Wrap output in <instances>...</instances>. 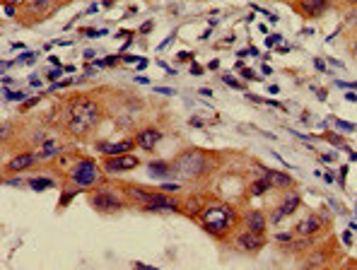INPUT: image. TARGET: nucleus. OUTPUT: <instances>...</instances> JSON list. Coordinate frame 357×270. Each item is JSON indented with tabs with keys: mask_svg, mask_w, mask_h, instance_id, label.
Wrapping results in <instances>:
<instances>
[{
	"mask_svg": "<svg viewBox=\"0 0 357 270\" xmlns=\"http://www.w3.org/2000/svg\"><path fill=\"white\" fill-rule=\"evenodd\" d=\"M101 119L97 101L92 99H73L68 109H65V126L73 135H85L94 128Z\"/></svg>",
	"mask_w": 357,
	"mask_h": 270,
	"instance_id": "obj_1",
	"label": "nucleus"
},
{
	"mask_svg": "<svg viewBox=\"0 0 357 270\" xmlns=\"http://www.w3.org/2000/svg\"><path fill=\"white\" fill-rule=\"evenodd\" d=\"M234 225V210L229 205H213L203 212V227L210 234H225L229 227Z\"/></svg>",
	"mask_w": 357,
	"mask_h": 270,
	"instance_id": "obj_2",
	"label": "nucleus"
},
{
	"mask_svg": "<svg viewBox=\"0 0 357 270\" xmlns=\"http://www.w3.org/2000/svg\"><path fill=\"white\" fill-rule=\"evenodd\" d=\"M172 172L179 174V176H186V179H195L206 172V157L200 152H186L172 164Z\"/></svg>",
	"mask_w": 357,
	"mask_h": 270,
	"instance_id": "obj_3",
	"label": "nucleus"
},
{
	"mask_svg": "<svg viewBox=\"0 0 357 270\" xmlns=\"http://www.w3.org/2000/svg\"><path fill=\"white\" fill-rule=\"evenodd\" d=\"M70 179H73L77 186H92V184H94V181L99 179L97 164L92 162V159H80V162L73 167V172H70Z\"/></svg>",
	"mask_w": 357,
	"mask_h": 270,
	"instance_id": "obj_4",
	"label": "nucleus"
},
{
	"mask_svg": "<svg viewBox=\"0 0 357 270\" xmlns=\"http://www.w3.org/2000/svg\"><path fill=\"white\" fill-rule=\"evenodd\" d=\"M92 203H94V207L101 210V212H114V210H121V207H123V198H121L116 191H99V193H94Z\"/></svg>",
	"mask_w": 357,
	"mask_h": 270,
	"instance_id": "obj_5",
	"label": "nucleus"
},
{
	"mask_svg": "<svg viewBox=\"0 0 357 270\" xmlns=\"http://www.w3.org/2000/svg\"><path fill=\"white\" fill-rule=\"evenodd\" d=\"M107 172H126V169H133V167H138V159L133 157V154H123V157H111L107 159Z\"/></svg>",
	"mask_w": 357,
	"mask_h": 270,
	"instance_id": "obj_6",
	"label": "nucleus"
},
{
	"mask_svg": "<svg viewBox=\"0 0 357 270\" xmlns=\"http://www.w3.org/2000/svg\"><path fill=\"white\" fill-rule=\"evenodd\" d=\"M331 5V0H299V10L307 15V17H319L324 15Z\"/></svg>",
	"mask_w": 357,
	"mask_h": 270,
	"instance_id": "obj_7",
	"label": "nucleus"
},
{
	"mask_svg": "<svg viewBox=\"0 0 357 270\" xmlns=\"http://www.w3.org/2000/svg\"><path fill=\"white\" fill-rule=\"evenodd\" d=\"M162 140V133L157 128H145V130H140L138 133V145H140L142 150H155L157 147V142Z\"/></svg>",
	"mask_w": 357,
	"mask_h": 270,
	"instance_id": "obj_8",
	"label": "nucleus"
},
{
	"mask_svg": "<svg viewBox=\"0 0 357 270\" xmlns=\"http://www.w3.org/2000/svg\"><path fill=\"white\" fill-rule=\"evenodd\" d=\"M299 207V193H290L287 198H285V203H282L275 212H273V222H280L282 217H287V215H292L294 210Z\"/></svg>",
	"mask_w": 357,
	"mask_h": 270,
	"instance_id": "obj_9",
	"label": "nucleus"
},
{
	"mask_svg": "<svg viewBox=\"0 0 357 270\" xmlns=\"http://www.w3.org/2000/svg\"><path fill=\"white\" fill-rule=\"evenodd\" d=\"M239 241V246L241 249H246V251H256V249H261L263 246V234H259V232H244L241 237L237 239Z\"/></svg>",
	"mask_w": 357,
	"mask_h": 270,
	"instance_id": "obj_10",
	"label": "nucleus"
},
{
	"mask_svg": "<svg viewBox=\"0 0 357 270\" xmlns=\"http://www.w3.org/2000/svg\"><path fill=\"white\" fill-rule=\"evenodd\" d=\"M145 210H147V212H155V210H179V207H176V203L167 200L162 193H157L150 203H145Z\"/></svg>",
	"mask_w": 357,
	"mask_h": 270,
	"instance_id": "obj_11",
	"label": "nucleus"
},
{
	"mask_svg": "<svg viewBox=\"0 0 357 270\" xmlns=\"http://www.w3.org/2000/svg\"><path fill=\"white\" fill-rule=\"evenodd\" d=\"M246 227H249L251 232L263 234V229H266V217H263L261 210H251L249 215H246Z\"/></svg>",
	"mask_w": 357,
	"mask_h": 270,
	"instance_id": "obj_12",
	"label": "nucleus"
},
{
	"mask_svg": "<svg viewBox=\"0 0 357 270\" xmlns=\"http://www.w3.org/2000/svg\"><path fill=\"white\" fill-rule=\"evenodd\" d=\"M319 229H321V220H319V217H307V220H302V222L297 225V232H299V234H314Z\"/></svg>",
	"mask_w": 357,
	"mask_h": 270,
	"instance_id": "obj_13",
	"label": "nucleus"
},
{
	"mask_svg": "<svg viewBox=\"0 0 357 270\" xmlns=\"http://www.w3.org/2000/svg\"><path fill=\"white\" fill-rule=\"evenodd\" d=\"M99 150L104 152V154H123V152H130V150H133V140L116 142V145H99Z\"/></svg>",
	"mask_w": 357,
	"mask_h": 270,
	"instance_id": "obj_14",
	"label": "nucleus"
},
{
	"mask_svg": "<svg viewBox=\"0 0 357 270\" xmlns=\"http://www.w3.org/2000/svg\"><path fill=\"white\" fill-rule=\"evenodd\" d=\"M32 162H34V154H20V157L10 159V164H8V172H22V169L32 167Z\"/></svg>",
	"mask_w": 357,
	"mask_h": 270,
	"instance_id": "obj_15",
	"label": "nucleus"
},
{
	"mask_svg": "<svg viewBox=\"0 0 357 270\" xmlns=\"http://www.w3.org/2000/svg\"><path fill=\"white\" fill-rule=\"evenodd\" d=\"M266 179L271 181V186H290L292 184V176H287V174H282V172H268V169H266Z\"/></svg>",
	"mask_w": 357,
	"mask_h": 270,
	"instance_id": "obj_16",
	"label": "nucleus"
},
{
	"mask_svg": "<svg viewBox=\"0 0 357 270\" xmlns=\"http://www.w3.org/2000/svg\"><path fill=\"white\" fill-rule=\"evenodd\" d=\"M147 169H150L152 176L162 179V176H167V172H169V164H164V162H150V164H147Z\"/></svg>",
	"mask_w": 357,
	"mask_h": 270,
	"instance_id": "obj_17",
	"label": "nucleus"
},
{
	"mask_svg": "<svg viewBox=\"0 0 357 270\" xmlns=\"http://www.w3.org/2000/svg\"><path fill=\"white\" fill-rule=\"evenodd\" d=\"M128 193L133 195V198H135V200H142V203H150L152 198H155V195H157V193H152V191H147V188H145V191H142V188H130Z\"/></svg>",
	"mask_w": 357,
	"mask_h": 270,
	"instance_id": "obj_18",
	"label": "nucleus"
},
{
	"mask_svg": "<svg viewBox=\"0 0 357 270\" xmlns=\"http://www.w3.org/2000/svg\"><path fill=\"white\" fill-rule=\"evenodd\" d=\"M268 188H271V181L268 179H261V181H256V184L251 186V195H263Z\"/></svg>",
	"mask_w": 357,
	"mask_h": 270,
	"instance_id": "obj_19",
	"label": "nucleus"
},
{
	"mask_svg": "<svg viewBox=\"0 0 357 270\" xmlns=\"http://www.w3.org/2000/svg\"><path fill=\"white\" fill-rule=\"evenodd\" d=\"M29 186H32L34 191H41V188H51V186H54V181H51V179H32V181H29Z\"/></svg>",
	"mask_w": 357,
	"mask_h": 270,
	"instance_id": "obj_20",
	"label": "nucleus"
},
{
	"mask_svg": "<svg viewBox=\"0 0 357 270\" xmlns=\"http://www.w3.org/2000/svg\"><path fill=\"white\" fill-rule=\"evenodd\" d=\"M56 152H61V147H56V145H46V147L41 150V154H39V157H41V159H48V157H54Z\"/></svg>",
	"mask_w": 357,
	"mask_h": 270,
	"instance_id": "obj_21",
	"label": "nucleus"
},
{
	"mask_svg": "<svg viewBox=\"0 0 357 270\" xmlns=\"http://www.w3.org/2000/svg\"><path fill=\"white\" fill-rule=\"evenodd\" d=\"M5 99H8V101H22L24 94H22V92H10V89H5Z\"/></svg>",
	"mask_w": 357,
	"mask_h": 270,
	"instance_id": "obj_22",
	"label": "nucleus"
},
{
	"mask_svg": "<svg viewBox=\"0 0 357 270\" xmlns=\"http://www.w3.org/2000/svg\"><path fill=\"white\" fill-rule=\"evenodd\" d=\"M280 41H282L280 34H271V36L266 39V43H268V46H275V43H280Z\"/></svg>",
	"mask_w": 357,
	"mask_h": 270,
	"instance_id": "obj_23",
	"label": "nucleus"
},
{
	"mask_svg": "<svg viewBox=\"0 0 357 270\" xmlns=\"http://www.w3.org/2000/svg\"><path fill=\"white\" fill-rule=\"evenodd\" d=\"M222 80H225V82H227L229 87H234V89H241V82H237V80H234V77H229V75H225L222 77Z\"/></svg>",
	"mask_w": 357,
	"mask_h": 270,
	"instance_id": "obj_24",
	"label": "nucleus"
},
{
	"mask_svg": "<svg viewBox=\"0 0 357 270\" xmlns=\"http://www.w3.org/2000/svg\"><path fill=\"white\" fill-rule=\"evenodd\" d=\"M336 128H340V130H355V126H352V123H345V121H338L336 119Z\"/></svg>",
	"mask_w": 357,
	"mask_h": 270,
	"instance_id": "obj_25",
	"label": "nucleus"
},
{
	"mask_svg": "<svg viewBox=\"0 0 357 270\" xmlns=\"http://www.w3.org/2000/svg\"><path fill=\"white\" fill-rule=\"evenodd\" d=\"M326 140H331V142H336V145H345V140H343V138H340V135H333V133H326Z\"/></svg>",
	"mask_w": 357,
	"mask_h": 270,
	"instance_id": "obj_26",
	"label": "nucleus"
},
{
	"mask_svg": "<svg viewBox=\"0 0 357 270\" xmlns=\"http://www.w3.org/2000/svg\"><path fill=\"white\" fill-rule=\"evenodd\" d=\"M239 70H241V75L246 77V80H261V77L253 75V70H246V68H239Z\"/></svg>",
	"mask_w": 357,
	"mask_h": 270,
	"instance_id": "obj_27",
	"label": "nucleus"
},
{
	"mask_svg": "<svg viewBox=\"0 0 357 270\" xmlns=\"http://www.w3.org/2000/svg\"><path fill=\"white\" fill-rule=\"evenodd\" d=\"M48 3H51V0H36V3H34V5H32V8H34V10H43V8H46Z\"/></svg>",
	"mask_w": 357,
	"mask_h": 270,
	"instance_id": "obj_28",
	"label": "nucleus"
},
{
	"mask_svg": "<svg viewBox=\"0 0 357 270\" xmlns=\"http://www.w3.org/2000/svg\"><path fill=\"white\" fill-rule=\"evenodd\" d=\"M20 61H22V63H34V53H32V51H29V53H22Z\"/></svg>",
	"mask_w": 357,
	"mask_h": 270,
	"instance_id": "obj_29",
	"label": "nucleus"
},
{
	"mask_svg": "<svg viewBox=\"0 0 357 270\" xmlns=\"http://www.w3.org/2000/svg\"><path fill=\"white\" fill-rule=\"evenodd\" d=\"M61 73H63L61 68H56V70H51V73H48V80H56V77H61Z\"/></svg>",
	"mask_w": 357,
	"mask_h": 270,
	"instance_id": "obj_30",
	"label": "nucleus"
},
{
	"mask_svg": "<svg viewBox=\"0 0 357 270\" xmlns=\"http://www.w3.org/2000/svg\"><path fill=\"white\" fill-rule=\"evenodd\" d=\"M70 198H73V191H65V193H63V198H61V205H65V203H68Z\"/></svg>",
	"mask_w": 357,
	"mask_h": 270,
	"instance_id": "obj_31",
	"label": "nucleus"
},
{
	"mask_svg": "<svg viewBox=\"0 0 357 270\" xmlns=\"http://www.w3.org/2000/svg\"><path fill=\"white\" fill-rule=\"evenodd\" d=\"M176 58H179L181 63H186V61H191V53H184V51H181V53L176 56Z\"/></svg>",
	"mask_w": 357,
	"mask_h": 270,
	"instance_id": "obj_32",
	"label": "nucleus"
},
{
	"mask_svg": "<svg viewBox=\"0 0 357 270\" xmlns=\"http://www.w3.org/2000/svg\"><path fill=\"white\" fill-rule=\"evenodd\" d=\"M157 92H162V94H174L172 87H157Z\"/></svg>",
	"mask_w": 357,
	"mask_h": 270,
	"instance_id": "obj_33",
	"label": "nucleus"
},
{
	"mask_svg": "<svg viewBox=\"0 0 357 270\" xmlns=\"http://www.w3.org/2000/svg\"><path fill=\"white\" fill-rule=\"evenodd\" d=\"M191 73H193V75H200V73H203V68H200V65H191Z\"/></svg>",
	"mask_w": 357,
	"mask_h": 270,
	"instance_id": "obj_34",
	"label": "nucleus"
},
{
	"mask_svg": "<svg viewBox=\"0 0 357 270\" xmlns=\"http://www.w3.org/2000/svg\"><path fill=\"white\" fill-rule=\"evenodd\" d=\"M5 15H8V17H12V15H15V8H12L10 3H8V5H5Z\"/></svg>",
	"mask_w": 357,
	"mask_h": 270,
	"instance_id": "obj_35",
	"label": "nucleus"
},
{
	"mask_svg": "<svg viewBox=\"0 0 357 270\" xmlns=\"http://www.w3.org/2000/svg\"><path fill=\"white\" fill-rule=\"evenodd\" d=\"M164 191H179V186H176V184H164Z\"/></svg>",
	"mask_w": 357,
	"mask_h": 270,
	"instance_id": "obj_36",
	"label": "nucleus"
},
{
	"mask_svg": "<svg viewBox=\"0 0 357 270\" xmlns=\"http://www.w3.org/2000/svg\"><path fill=\"white\" fill-rule=\"evenodd\" d=\"M123 61H126V63H138V56H126Z\"/></svg>",
	"mask_w": 357,
	"mask_h": 270,
	"instance_id": "obj_37",
	"label": "nucleus"
},
{
	"mask_svg": "<svg viewBox=\"0 0 357 270\" xmlns=\"http://www.w3.org/2000/svg\"><path fill=\"white\" fill-rule=\"evenodd\" d=\"M343 241H345V244H352V234H350V232H345V234H343Z\"/></svg>",
	"mask_w": 357,
	"mask_h": 270,
	"instance_id": "obj_38",
	"label": "nucleus"
},
{
	"mask_svg": "<svg viewBox=\"0 0 357 270\" xmlns=\"http://www.w3.org/2000/svg\"><path fill=\"white\" fill-rule=\"evenodd\" d=\"M345 99H347V101H357V94H355V92H347Z\"/></svg>",
	"mask_w": 357,
	"mask_h": 270,
	"instance_id": "obj_39",
	"label": "nucleus"
},
{
	"mask_svg": "<svg viewBox=\"0 0 357 270\" xmlns=\"http://www.w3.org/2000/svg\"><path fill=\"white\" fill-rule=\"evenodd\" d=\"M275 239H278V241H287V239H290V234H275Z\"/></svg>",
	"mask_w": 357,
	"mask_h": 270,
	"instance_id": "obj_40",
	"label": "nucleus"
},
{
	"mask_svg": "<svg viewBox=\"0 0 357 270\" xmlns=\"http://www.w3.org/2000/svg\"><path fill=\"white\" fill-rule=\"evenodd\" d=\"M150 29H152V24H150V22H147V24H142V27H140V32H142V34H145V32H150Z\"/></svg>",
	"mask_w": 357,
	"mask_h": 270,
	"instance_id": "obj_41",
	"label": "nucleus"
},
{
	"mask_svg": "<svg viewBox=\"0 0 357 270\" xmlns=\"http://www.w3.org/2000/svg\"><path fill=\"white\" fill-rule=\"evenodd\" d=\"M101 5H104V8H111V5H114V0H101Z\"/></svg>",
	"mask_w": 357,
	"mask_h": 270,
	"instance_id": "obj_42",
	"label": "nucleus"
},
{
	"mask_svg": "<svg viewBox=\"0 0 357 270\" xmlns=\"http://www.w3.org/2000/svg\"><path fill=\"white\" fill-rule=\"evenodd\" d=\"M347 20H350V22H357V12H352V15H350Z\"/></svg>",
	"mask_w": 357,
	"mask_h": 270,
	"instance_id": "obj_43",
	"label": "nucleus"
},
{
	"mask_svg": "<svg viewBox=\"0 0 357 270\" xmlns=\"http://www.w3.org/2000/svg\"><path fill=\"white\" fill-rule=\"evenodd\" d=\"M350 162H357V152H352V154H350Z\"/></svg>",
	"mask_w": 357,
	"mask_h": 270,
	"instance_id": "obj_44",
	"label": "nucleus"
},
{
	"mask_svg": "<svg viewBox=\"0 0 357 270\" xmlns=\"http://www.w3.org/2000/svg\"><path fill=\"white\" fill-rule=\"evenodd\" d=\"M8 3H10V5H17V3H22V0H8Z\"/></svg>",
	"mask_w": 357,
	"mask_h": 270,
	"instance_id": "obj_45",
	"label": "nucleus"
},
{
	"mask_svg": "<svg viewBox=\"0 0 357 270\" xmlns=\"http://www.w3.org/2000/svg\"><path fill=\"white\" fill-rule=\"evenodd\" d=\"M345 3H350V5H357V0H345Z\"/></svg>",
	"mask_w": 357,
	"mask_h": 270,
	"instance_id": "obj_46",
	"label": "nucleus"
},
{
	"mask_svg": "<svg viewBox=\"0 0 357 270\" xmlns=\"http://www.w3.org/2000/svg\"><path fill=\"white\" fill-rule=\"evenodd\" d=\"M352 51H355V56H357V43H355V46H352Z\"/></svg>",
	"mask_w": 357,
	"mask_h": 270,
	"instance_id": "obj_47",
	"label": "nucleus"
}]
</instances>
